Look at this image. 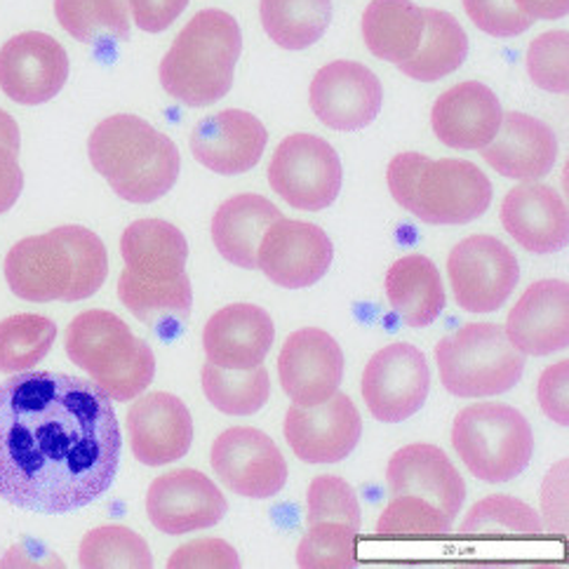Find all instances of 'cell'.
Segmentation results:
<instances>
[{
    "label": "cell",
    "mask_w": 569,
    "mask_h": 569,
    "mask_svg": "<svg viewBox=\"0 0 569 569\" xmlns=\"http://www.w3.org/2000/svg\"><path fill=\"white\" fill-rule=\"evenodd\" d=\"M69 78V54L48 33L24 31L0 48V90L24 107L54 99Z\"/></svg>",
    "instance_id": "obj_15"
},
{
    "label": "cell",
    "mask_w": 569,
    "mask_h": 569,
    "mask_svg": "<svg viewBox=\"0 0 569 569\" xmlns=\"http://www.w3.org/2000/svg\"><path fill=\"white\" fill-rule=\"evenodd\" d=\"M309 99L320 123L339 132H356L375 123L383 88L365 64L339 59L313 76Z\"/></svg>",
    "instance_id": "obj_17"
},
{
    "label": "cell",
    "mask_w": 569,
    "mask_h": 569,
    "mask_svg": "<svg viewBox=\"0 0 569 569\" xmlns=\"http://www.w3.org/2000/svg\"><path fill=\"white\" fill-rule=\"evenodd\" d=\"M463 10L480 31L495 38H516L535 24L516 0H463Z\"/></svg>",
    "instance_id": "obj_42"
},
{
    "label": "cell",
    "mask_w": 569,
    "mask_h": 569,
    "mask_svg": "<svg viewBox=\"0 0 569 569\" xmlns=\"http://www.w3.org/2000/svg\"><path fill=\"white\" fill-rule=\"evenodd\" d=\"M200 375L206 398L223 415L250 417L269 402L271 379L261 365L252 370H227L208 362Z\"/></svg>",
    "instance_id": "obj_33"
},
{
    "label": "cell",
    "mask_w": 569,
    "mask_h": 569,
    "mask_svg": "<svg viewBox=\"0 0 569 569\" xmlns=\"http://www.w3.org/2000/svg\"><path fill=\"white\" fill-rule=\"evenodd\" d=\"M480 151L501 177L537 181L556 166L558 139L543 120L511 111L503 113L495 139Z\"/></svg>",
    "instance_id": "obj_27"
},
{
    "label": "cell",
    "mask_w": 569,
    "mask_h": 569,
    "mask_svg": "<svg viewBox=\"0 0 569 569\" xmlns=\"http://www.w3.org/2000/svg\"><path fill=\"white\" fill-rule=\"evenodd\" d=\"M88 156L113 193L137 206L166 196L181 168L174 141L130 113L101 120L88 139Z\"/></svg>",
    "instance_id": "obj_4"
},
{
    "label": "cell",
    "mask_w": 569,
    "mask_h": 569,
    "mask_svg": "<svg viewBox=\"0 0 569 569\" xmlns=\"http://www.w3.org/2000/svg\"><path fill=\"white\" fill-rule=\"evenodd\" d=\"M271 316L254 303H231L219 309L202 330V349L217 368L252 370L273 347Z\"/></svg>",
    "instance_id": "obj_24"
},
{
    "label": "cell",
    "mask_w": 569,
    "mask_h": 569,
    "mask_svg": "<svg viewBox=\"0 0 569 569\" xmlns=\"http://www.w3.org/2000/svg\"><path fill=\"white\" fill-rule=\"evenodd\" d=\"M423 36V8L412 0H372L362 14V38L383 62L402 64L417 52Z\"/></svg>",
    "instance_id": "obj_30"
},
{
    "label": "cell",
    "mask_w": 569,
    "mask_h": 569,
    "mask_svg": "<svg viewBox=\"0 0 569 569\" xmlns=\"http://www.w3.org/2000/svg\"><path fill=\"white\" fill-rule=\"evenodd\" d=\"M423 162H426V156H421V153H398L391 160L389 174H386V179H389V189H391L393 200L398 202L402 210H408V212H410V206H412L415 184H417V177H419V170H421Z\"/></svg>",
    "instance_id": "obj_46"
},
{
    "label": "cell",
    "mask_w": 569,
    "mask_h": 569,
    "mask_svg": "<svg viewBox=\"0 0 569 569\" xmlns=\"http://www.w3.org/2000/svg\"><path fill=\"white\" fill-rule=\"evenodd\" d=\"M567 48V31H548L532 40L527 50V73L537 88L553 94H565L569 90Z\"/></svg>",
    "instance_id": "obj_40"
},
{
    "label": "cell",
    "mask_w": 569,
    "mask_h": 569,
    "mask_svg": "<svg viewBox=\"0 0 569 569\" xmlns=\"http://www.w3.org/2000/svg\"><path fill=\"white\" fill-rule=\"evenodd\" d=\"M431 393V370L412 343H391L375 353L362 372V398L377 421L415 417Z\"/></svg>",
    "instance_id": "obj_12"
},
{
    "label": "cell",
    "mask_w": 569,
    "mask_h": 569,
    "mask_svg": "<svg viewBox=\"0 0 569 569\" xmlns=\"http://www.w3.org/2000/svg\"><path fill=\"white\" fill-rule=\"evenodd\" d=\"M67 356L116 402L144 393L156 375V356L149 343L104 309L73 318L67 330Z\"/></svg>",
    "instance_id": "obj_6"
},
{
    "label": "cell",
    "mask_w": 569,
    "mask_h": 569,
    "mask_svg": "<svg viewBox=\"0 0 569 569\" xmlns=\"http://www.w3.org/2000/svg\"><path fill=\"white\" fill-rule=\"evenodd\" d=\"M109 273L104 242L86 227H59L10 248L6 280L24 301H83L99 292Z\"/></svg>",
    "instance_id": "obj_3"
},
{
    "label": "cell",
    "mask_w": 569,
    "mask_h": 569,
    "mask_svg": "<svg viewBox=\"0 0 569 569\" xmlns=\"http://www.w3.org/2000/svg\"><path fill=\"white\" fill-rule=\"evenodd\" d=\"M436 362L447 391L457 398H487L511 391L525 372V356L501 325L471 322L440 339Z\"/></svg>",
    "instance_id": "obj_7"
},
{
    "label": "cell",
    "mask_w": 569,
    "mask_h": 569,
    "mask_svg": "<svg viewBox=\"0 0 569 569\" xmlns=\"http://www.w3.org/2000/svg\"><path fill=\"white\" fill-rule=\"evenodd\" d=\"M282 217L271 200L257 193H240L223 200L212 217V242L233 267L257 269V250L263 231Z\"/></svg>",
    "instance_id": "obj_28"
},
{
    "label": "cell",
    "mask_w": 569,
    "mask_h": 569,
    "mask_svg": "<svg viewBox=\"0 0 569 569\" xmlns=\"http://www.w3.org/2000/svg\"><path fill=\"white\" fill-rule=\"evenodd\" d=\"M130 445L137 461L168 466L187 457L193 442V419L184 402L172 393H149L128 412Z\"/></svg>",
    "instance_id": "obj_22"
},
{
    "label": "cell",
    "mask_w": 569,
    "mask_h": 569,
    "mask_svg": "<svg viewBox=\"0 0 569 569\" xmlns=\"http://www.w3.org/2000/svg\"><path fill=\"white\" fill-rule=\"evenodd\" d=\"M332 259V240L320 227L278 217L261 236L257 269L284 290H303L330 271Z\"/></svg>",
    "instance_id": "obj_13"
},
{
    "label": "cell",
    "mask_w": 569,
    "mask_h": 569,
    "mask_svg": "<svg viewBox=\"0 0 569 569\" xmlns=\"http://www.w3.org/2000/svg\"><path fill=\"white\" fill-rule=\"evenodd\" d=\"M57 339V325L38 313H19L0 322V372H27L43 360Z\"/></svg>",
    "instance_id": "obj_35"
},
{
    "label": "cell",
    "mask_w": 569,
    "mask_h": 569,
    "mask_svg": "<svg viewBox=\"0 0 569 569\" xmlns=\"http://www.w3.org/2000/svg\"><path fill=\"white\" fill-rule=\"evenodd\" d=\"M134 24L141 31L160 33L172 27L179 14L187 10L189 0H128Z\"/></svg>",
    "instance_id": "obj_45"
},
{
    "label": "cell",
    "mask_w": 569,
    "mask_h": 569,
    "mask_svg": "<svg viewBox=\"0 0 569 569\" xmlns=\"http://www.w3.org/2000/svg\"><path fill=\"white\" fill-rule=\"evenodd\" d=\"M0 144L10 147L17 153H19V147H22V137H19L17 120L3 109H0Z\"/></svg>",
    "instance_id": "obj_50"
},
{
    "label": "cell",
    "mask_w": 569,
    "mask_h": 569,
    "mask_svg": "<svg viewBox=\"0 0 569 569\" xmlns=\"http://www.w3.org/2000/svg\"><path fill=\"white\" fill-rule=\"evenodd\" d=\"M261 27L282 50H307L332 22V0H261Z\"/></svg>",
    "instance_id": "obj_32"
},
{
    "label": "cell",
    "mask_w": 569,
    "mask_h": 569,
    "mask_svg": "<svg viewBox=\"0 0 569 569\" xmlns=\"http://www.w3.org/2000/svg\"><path fill=\"white\" fill-rule=\"evenodd\" d=\"M469 57V36L452 14L423 8V36L417 52L398 69L419 83H433L455 73Z\"/></svg>",
    "instance_id": "obj_31"
},
{
    "label": "cell",
    "mask_w": 569,
    "mask_h": 569,
    "mask_svg": "<svg viewBox=\"0 0 569 569\" xmlns=\"http://www.w3.org/2000/svg\"><path fill=\"white\" fill-rule=\"evenodd\" d=\"M358 527L347 522L309 525L307 537L297 548V567L301 569H353V546Z\"/></svg>",
    "instance_id": "obj_38"
},
{
    "label": "cell",
    "mask_w": 569,
    "mask_h": 569,
    "mask_svg": "<svg viewBox=\"0 0 569 569\" xmlns=\"http://www.w3.org/2000/svg\"><path fill=\"white\" fill-rule=\"evenodd\" d=\"M386 297L408 328H426L445 309V288L438 267L423 254H408L386 273Z\"/></svg>",
    "instance_id": "obj_29"
},
{
    "label": "cell",
    "mask_w": 569,
    "mask_h": 569,
    "mask_svg": "<svg viewBox=\"0 0 569 569\" xmlns=\"http://www.w3.org/2000/svg\"><path fill=\"white\" fill-rule=\"evenodd\" d=\"M147 513L158 532L177 537L214 527L227 513V499L206 473L184 469L151 482Z\"/></svg>",
    "instance_id": "obj_19"
},
{
    "label": "cell",
    "mask_w": 569,
    "mask_h": 569,
    "mask_svg": "<svg viewBox=\"0 0 569 569\" xmlns=\"http://www.w3.org/2000/svg\"><path fill=\"white\" fill-rule=\"evenodd\" d=\"M54 14L80 43L130 40V17L123 0H54Z\"/></svg>",
    "instance_id": "obj_34"
},
{
    "label": "cell",
    "mask_w": 569,
    "mask_h": 569,
    "mask_svg": "<svg viewBox=\"0 0 569 569\" xmlns=\"http://www.w3.org/2000/svg\"><path fill=\"white\" fill-rule=\"evenodd\" d=\"M567 391H569V362H556L539 377V405L546 412L548 419H553L560 426L569 423V402H567Z\"/></svg>",
    "instance_id": "obj_44"
},
{
    "label": "cell",
    "mask_w": 569,
    "mask_h": 569,
    "mask_svg": "<svg viewBox=\"0 0 569 569\" xmlns=\"http://www.w3.org/2000/svg\"><path fill=\"white\" fill-rule=\"evenodd\" d=\"M341 160L332 144L316 134H290L280 141L269 166L271 189L295 210L330 208L341 191Z\"/></svg>",
    "instance_id": "obj_10"
},
{
    "label": "cell",
    "mask_w": 569,
    "mask_h": 569,
    "mask_svg": "<svg viewBox=\"0 0 569 569\" xmlns=\"http://www.w3.org/2000/svg\"><path fill=\"white\" fill-rule=\"evenodd\" d=\"M78 562L83 569H151L149 543L120 525H104L80 541Z\"/></svg>",
    "instance_id": "obj_36"
},
{
    "label": "cell",
    "mask_w": 569,
    "mask_h": 569,
    "mask_svg": "<svg viewBox=\"0 0 569 569\" xmlns=\"http://www.w3.org/2000/svg\"><path fill=\"white\" fill-rule=\"evenodd\" d=\"M543 522L535 508L506 495L480 499L461 525V535H541Z\"/></svg>",
    "instance_id": "obj_37"
},
{
    "label": "cell",
    "mask_w": 569,
    "mask_h": 569,
    "mask_svg": "<svg viewBox=\"0 0 569 569\" xmlns=\"http://www.w3.org/2000/svg\"><path fill=\"white\" fill-rule=\"evenodd\" d=\"M501 118L497 94L478 80H466L436 99L431 126L445 147L480 151L495 139Z\"/></svg>",
    "instance_id": "obj_25"
},
{
    "label": "cell",
    "mask_w": 569,
    "mask_h": 569,
    "mask_svg": "<svg viewBox=\"0 0 569 569\" xmlns=\"http://www.w3.org/2000/svg\"><path fill=\"white\" fill-rule=\"evenodd\" d=\"M452 445L471 476L492 485L518 478L535 455L530 421L501 402L461 410L452 426Z\"/></svg>",
    "instance_id": "obj_8"
},
{
    "label": "cell",
    "mask_w": 569,
    "mask_h": 569,
    "mask_svg": "<svg viewBox=\"0 0 569 569\" xmlns=\"http://www.w3.org/2000/svg\"><path fill=\"white\" fill-rule=\"evenodd\" d=\"M516 6L530 19H562L569 12V0H516Z\"/></svg>",
    "instance_id": "obj_49"
},
{
    "label": "cell",
    "mask_w": 569,
    "mask_h": 569,
    "mask_svg": "<svg viewBox=\"0 0 569 569\" xmlns=\"http://www.w3.org/2000/svg\"><path fill=\"white\" fill-rule=\"evenodd\" d=\"M541 503L548 525H553V530H567V459H562L551 476L546 478Z\"/></svg>",
    "instance_id": "obj_47"
},
{
    "label": "cell",
    "mask_w": 569,
    "mask_h": 569,
    "mask_svg": "<svg viewBox=\"0 0 569 569\" xmlns=\"http://www.w3.org/2000/svg\"><path fill=\"white\" fill-rule=\"evenodd\" d=\"M447 273L459 307L469 313H492L513 295L520 280L516 254L495 236H469L450 252Z\"/></svg>",
    "instance_id": "obj_11"
},
{
    "label": "cell",
    "mask_w": 569,
    "mask_h": 569,
    "mask_svg": "<svg viewBox=\"0 0 569 569\" xmlns=\"http://www.w3.org/2000/svg\"><path fill=\"white\" fill-rule=\"evenodd\" d=\"M492 193V181L473 162L426 158L410 212L433 227H463L490 210Z\"/></svg>",
    "instance_id": "obj_9"
},
{
    "label": "cell",
    "mask_w": 569,
    "mask_h": 569,
    "mask_svg": "<svg viewBox=\"0 0 569 569\" xmlns=\"http://www.w3.org/2000/svg\"><path fill=\"white\" fill-rule=\"evenodd\" d=\"M212 469L231 492L248 499L276 497L288 485V461L278 445L252 426H233L212 445Z\"/></svg>",
    "instance_id": "obj_14"
},
{
    "label": "cell",
    "mask_w": 569,
    "mask_h": 569,
    "mask_svg": "<svg viewBox=\"0 0 569 569\" xmlns=\"http://www.w3.org/2000/svg\"><path fill=\"white\" fill-rule=\"evenodd\" d=\"M393 497L410 495L438 506L452 520L466 501V485L455 463L436 445H408L398 450L386 469Z\"/></svg>",
    "instance_id": "obj_23"
},
{
    "label": "cell",
    "mask_w": 569,
    "mask_h": 569,
    "mask_svg": "<svg viewBox=\"0 0 569 569\" xmlns=\"http://www.w3.org/2000/svg\"><path fill=\"white\" fill-rule=\"evenodd\" d=\"M236 548L223 539H196L177 548L168 560V569H238Z\"/></svg>",
    "instance_id": "obj_43"
},
{
    "label": "cell",
    "mask_w": 569,
    "mask_h": 569,
    "mask_svg": "<svg viewBox=\"0 0 569 569\" xmlns=\"http://www.w3.org/2000/svg\"><path fill=\"white\" fill-rule=\"evenodd\" d=\"M242 52L236 17L223 10H200L179 31L160 62V86L187 107H210L227 97Z\"/></svg>",
    "instance_id": "obj_5"
},
{
    "label": "cell",
    "mask_w": 569,
    "mask_h": 569,
    "mask_svg": "<svg viewBox=\"0 0 569 569\" xmlns=\"http://www.w3.org/2000/svg\"><path fill=\"white\" fill-rule=\"evenodd\" d=\"M452 518L445 516L438 506L426 499L400 495L379 518L377 535L402 537V535H447L452 530Z\"/></svg>",
    "instance_id": "obj_39"
},
{
    "label": "cell",
    "mask_w": 569,
    "mask_h": 569,
    "mask_svg": "<svg viewBox=\"0 0 569 569\" xmlns=\"http://www.w3.org/2000/svg\"><path fill=\"white\" fill-rule=\"evenodd\" d=\"M17 156V151L0 144V214L10 212L24 191V172Z\"/></svg>",
    "instance_id": "obj_48"
},
{
    "label": "cell",
    "mask_w": 569,
    "mask_h": 569,
    "mask_svg": "<svg viewBox=\"0 0 569 569\" xmlns=\"http://www.w3.org/2000/svg\"><path fill=\"white\" fill-rule=\"evenodd\" d=\"M307 522H347L360 530V501L353 487L337 476H318L309 487Z\"/></svg>",
    "instance_id": "obj_41"
},
{
    "label": "cell",
    "mask_w": 569,
    "mask_h": 569,
    "mask_svg": "<svg viewBox=\"0 0 569 569\" xmlns=\"http://www.w3.org/2000/svg\"><path fill=\"white\" fill-rule=\"evenodd\" d=\"M278 377L282 391L299 408L325 402L339 391L343 379L341 347L325 330L303 328L282 343Z\"/></svg>",
    "instance_id": "obj_18"
},
{
    "label": "cell",
    "mask_w": 569,
    "mask_h": 569,
    "mask_svg": "<svg viewBox=\"0 0 569 569\" xmlns=\"http://www.w3.org/2000/svg\"><path fill=\"white\" fill-rule=\"evenodd\" d=\"M118 417L94 381L17 372L0 383V499L62 516L109 492L120 466Z\"/></svg>",
    "instance_id": "obj_1"
},
{
    "label": "cell",
    "mask_w": 569,
    "mask_h": 569,
    "mask_svg": "<svg viewBox=\"0 0 569 569\" xmlns=\"http://www.w3.org/2000/svg\"><path fill=\"white\" fill-rule=\"evenodd\" d=\"M506 335L522 356H551L569 343V284L537 280L508 313Z\"/></svg>",
    "instance_id": "obj_21"
},
{
    "label": "cell",
    "mask_w": 569,
    "mask_h": 569,
    "mask_svg": "<svg viewBox=\"0 0 569 569\" xmlns=\"http://www.w3.org/2000/svg\"><path fill=\"white\" fill-rule=\"evenodd\" d=\"M362 419L349 396L335 393L325 402L284 415V440L297 459L307 463H337L347 459L360 442Z\"/></svg>",
    "instance_id": "obj_16"
},
{
    "label": "cell",
    "mask_w": 569,
    "mask_h": 569,
    "mask_svg": "<svg viewBox=\"0 0 569 569\" xmlns=\"http://www.w3.org/2000/svg\"><path fill=\"white\" fill-rule=\"evenodd\" d=\"M126 269L118 278V299L144 325L172 330L189 320L193 290L187 276L189 242L174 223L137 219L120 238Z\"/></svg>",
    "instance_id": "obj_2"
},
{
    "label": "cell",
    "mask_w": 569,
    "mask_h": 569,
    "mask_svg": "<svg viewBox=\"0 0 569 569\" xmlns=\"http://www.w3.org/2000/svg\"><path fill=\"white\" fill-rule=\"evenodd\" d=\"M269 132L248 111L227 109L202 118L191 132L193 158L217 174L250 172L267 149Z\"/></svg>",
    "instance_id": "obj_20"
},
{
    "label": "cell",
    "mask_w": 569,
    "mask_h": 569,
    "mask_svg": "<svg viewBox=\"0 0 569 569\" xmlns=\"http://www.w3.org/2000/svg\"><path fill=\"white\" fill-rule=\"evenodd\" d=\"M501 223L527 252L553 254L567 248L569 214L565 200L558 191L537 181L508 191L501 202Z\"/></svg>",
    "instance_id": "obj_26"
}]
</instances>
